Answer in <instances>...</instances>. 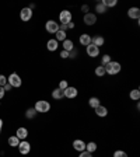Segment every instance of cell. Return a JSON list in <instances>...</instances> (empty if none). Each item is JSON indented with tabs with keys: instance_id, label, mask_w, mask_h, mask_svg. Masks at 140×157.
Wrapping results in <instances>:
<instances>
[{
	"instance_id": "obj_25",
	"label": "cell",
	"mask_w": 140,
	"mask_h": 157,
	"mask_svg": "<svg viewBox=\"0 0 140 157\" xmlns=\"http://www.w3.org/2000/svg\"><path fill=\"white\" fill-rule=\"evenodd\" d=\"M94 73H95V76H98V77H102V76L107 75V73H105V67H104V66H101V65L95 67Z\"/></svg>"
},
{
	"instance_id": "obj_31",
	"label": "cell",
	"mask_w": 140,
	"mask_h": 157,
	"mask_svg": "<svg viewBox=\"0 0 140 157\" xmlns=\"http://www.w3.org/2000/svg\"><path fill=\"white\" fill-rule=\"evenodd\" d=\"M67 87H69V83L66 82V80H60V82H59V87L58 88H60V90H66Z\"/></svg>"
},
{
	"instance_id": "obj_15",
	"label": "cell",
	"mask_w": 140,
	"mask_h": 157,
	"mask_svg": "<svg viewBox=\"0 0 140 157\" xmlns=\"http://www.w3.org/2000/svg\"><path fill=\"white\" fill-rule=\"evenodd\" d=\"M91 44L95 46H98V48H101V46L105 44V39H104V36H101V35L91 36Z\"/></svg>"
},
{
	"instance_id": "obj_26",
	"label": "cell",
	"mask_w": 140,
	"mask_h": 157,
	"mask_svg": "<svg viewBox=\"0 0 140 157\" xmlns=\"http://www.w3.org/2000/svg\"><path fill=\"white\" fill-rule=\"evenodd\" d=\"M36 114H38V112L35 111V108H28V109L25 111V118H28V119H32V118L36 117Z\"/></svg>"
},
{
	"instance_id": "obj_32",
	"label": "cell",
	"mask_w": 140,
	"mask_h": 157,
	"mask_svg": "<svg viewBox=\"0 0 140 157\" xmlns=\"http://www.w3.org/2000/svg\"><path fill=\"white\" fill-rule=\"evenodd\" d=\"M7 84V77L4 75H0V87H4Z\"/></svg>"
},
{
	"instance_id": "obj_36",
	"label": "cell",
	"mask_w": 140,
	"mask_h": 157,
	"mask_svg": "<svg viewBox=\"0 0 140 157\" xmlns=\"http://www.w3.org/2000/svg\"><path fill=\"white\" fill-rule=\"evenodd\" d=\"M88 10H90V7H88L87 4H84V6H81V11H83V13H84V14H87V13H88Z\"/></svg>"
},
{
	"instance_id": "obj_37",
	"label": "cell",
	"mask_w": 140,
	"mask_h": 157,
	"mask_svg": "<svg viewBox=\"0 0 140 157\" xmlns=\"http://www.w3.org/2000/svg\"><path fill=\"white\" fill-rule=\"evenodd\" d=\"M4 94H6V91H4V88L3 87H0V100L4 97Z\"/></svg>"
},
{
	"instance_id": "obj_28",
	"label": "cell",
	"mask_w": 140,
	"mask_h": 157,
	"mask_svg": "<svg viewBox=\"0 0 140 157\" xmlns=\"http://www.w3.org/2000/svg\"><path fill=\"white\" fill-rule=\"evenodd\" d=\"M95 11H97L98 14H104L105 11H107V7H105L102 3H98L97 6H95Z\"/></svg>"
},
{
	"instance_id": "obj_23",
	"label": "cell",
	"mask_w": 140,
	"mask_h": 157,
	"mask_svg": "<svg viewBox=\"0 0 140 157\" xmlns=\"http://www.w3.org/2000/svg\"><path fill=\"white\" fill-rule=\"evenodd\" d=\"M55 36H56L55 39H56V41H58V42H59V41H62V42H63L65 39H67V34H66L65 31H60V29H59L58 33L55 34Z\"/></svg>"
},
{
	"instance_id": "obj_2",
	"label": "cell",
	"mask_w": 140,
	"mask_h": 157,
	"mask_svg": "<svg viewBox=\"0 0 140 157\" xmlns=\"http://www.w3.org/2000/svg\"><path fill=\"white\" fill-rule=\"evenodd\" d=\"M34 108H35V111L38 114H46V112L51 111V104L48 101H45V100H39V101L35 102Z\"/></svg>"
},
{
	"instance_id": "obj_40",
	"label": "cell",
	"mask_w": 140,
	"mask_h": 157,
	"mask_svg": "<svg viewBox=\"0 0 140 157\" xmlns=\"http://www.w3.org/2000/svg\"><path fill=\"white\" fill-rule=\"evenodd\" d=\"M2 128H3V121L0 119V131H2Z\"/></svg>"
},
{
	"instance_id": "obj_14",
	"label": "cell",
	"mask_w": 140,
	"mask_h": 157,
	"mask_svg": "<svg viewBox=\"0 0 140 157\" xmlns=\"http://www.w3.org/2000/svg\"><path fill=\"white\" fill-rule=\"evenodd\" d=\"M78 42L81 44L83 46H88L91 44V35H88V34H81V35L78 36Z\"/></svg>"
},
{
	"instance_id": "obj_10",
	"label": "cell",
	"mask_w": 140,
	"mask_h": 157,
	"mask_svg": "<svg viewBox=\"0 0 140 157\" xmlns=\"http://www.w3.org/2000/svg\"><path fill=\"white\" fill-rule=\"evenodd\" d=\"M85 51H87V55L90 56V58H97V56H100V48L93 45V44L85 46Z\"/></svg>"
},
{
	"instance_id": "obj_27",
	"label": "cell",
	"mask_w": 140,
	"mask_h": 157,
	"mask_svg": "<svg viewBox=\"0 0 140 157\" xmlns=\"http://www.w3.org/2000/svg\"><path fill=\"white\" fill-rule=\"evenodd\" d=\"M101 3L108 9V7H115L118 4V2H116V0H102Z\"/></svg>"
},
{
	"instance_id": "obj_1",
	"label": "cell",
	"mask_w": 140,
	"mask_h": 157,
	"mask_svg": "<svg viewBox=\"0 0 140 157\" xmlns=\"http://www.w3.org/2000/svg\"><path fill=\"white\" fill-rule=\"evenodd\" d=\"M104 67H105V73L109 76H115V75H118V73H121V70H122L121 63L115 62V60H111V62L108 63L107 66H104Z\"/></svg>"
},
{
	"instance_id": "obj_8",
	"label": "cell",
	"mask_w": 140,
	"mask_h": 157,
	"mask_svg": "<svg viewBox=\"0 0 140 157\" xmlns=\"http://www.w3.org/2000/svg\"><path fill=\"white\" fill-rule=\"evenodd\" d=\"M83 21H84V24H87V25H94V24L97 23V14L90 13V11H88L87 14H84Z\"/></svg>"
},
{
	"instance_id": "obj_18",
	"label": "cell",
	"mask_w": 140,
	"mask_h": 157,
	"mask_svg": "<svg viewBox=\"0 0 140 157\" xmlns=\"http://www.w3.org/2000/svg\"><path fill=\"white\" fill-rule=\"evenodd\" d=\"M62 46H63V51H66V52H70L72 49H74V44H73L72 39H65L62 42Z\"/></svg>"
},
{
	"instance_id": "obj_13",
	"label": "cell",
	"mask_w": 140,
	"mask_h": 157,
	"mask_svg": "<svg viewBox=\"0 0 140 157\" xmlns=\"http://www.w3.org/2000/svg\"><path fill=\"white\" fill-rule=\"evenodd\" d=\"M16 136L20 139V142L21 140H25L27 136H28V129L27 128H18L16 132Z\"/></svg>"
},
{
	"instance_id": "obj_21",
	"label": "cell",
	"mask_w": 140,
	"mask_h": 157,
	"mask_svg": "<svg viewBox=\"0 0 140 157\" xmlns=\"http://www.w3.org/2000/svg\"><path fill=\"white\" fill-rule=\"evenodd\" d=\"M88 105L91 108H97L98 105H101V101H100V98L98 97H91L88 100Z\"/></svg>"
},
{
	"instance_id": "obj_7",
	"label": "cell",
	"mask_w": 140,
	"mask_h": 157,
	"mask_svg": "<svg viewBox=\"0 0 140 157\" xmlns=\"http://www.w3.org/2000/svg\"><path fill=\"white\" fill-rule=\"evenodd\" d=\"M17 147H18V151L23 154V156H27V154L31 151V143H28L27 140H21Z\"/></svg>"
},
{
	"instance_id": "obj_4",
	"label": "cell",
	"mask_w": 140,
	"mask_h": 157,
	"mask_svg": "<svg viewBox=\"0 0 140 157\" xmlns=\"http://www.w3.org/2000/svg\"><path fill=\"white\" fill-rule=\"evenodd\" d=\"M72 18H73V14H72V11H69V10H62L60 14H59V21H60V24H69L72 21Z\"/></svg>"
},
{
	"instance_id": "obj_16",
	"label": "cell",
	"mask_w": 140,
	"mask_h": 157,
	"mask_svg": "<svg viewBox=\"0 0 140 157\" xmlns=\"http://www.w3.org/2000/svg\"><path fill=\"white\" fill-rule=\"evenodd\" d=\"M94 111H95V114H97V117H100V118H105L108 115V109L104 105H98L97 108H94Z\"/></svg>"
},
{
	"instance_id": "obj_20",
	"label": "cell",
	"mask_w": 140,
	"mask_h": 157,
	"mask_svg": "<svg viewBox=\"0 0 140 157\" xmlns=\"http://www.w3.org/2000/svg\"><path fill=\"white\" fill-rule=\"evenodd\" d=\"M52 97L55 98V100H62V98H65V93H63V90H60V88H55L52 91Z\"/></svg>"
},
{
	"instance_id": "obj_17",
	"label": "cell",
	"mask_w": 140,
	"mask_h": 157,
	"mask_svg": "<svg viewBox=\"0 0 140 157\" xmlns=\"http://www.w3.org/2000/svg\"><path fill=\"white\" fill-rule=\"evenodd\" d=\"M46 48H48L49 52H55L56 49L59 48V42L56 39H49L48 44H46Z\"/></svg>"
},
{
	"instance_id": "obj_39",
	"label": "cell",
	"mask_w": 140,
	"mask_h": 157,
	"mask_svg": "<svg viewBox=\"0 0 140 157\" xmlns=\"http://www.w3.org/2000/svg\"><path fill=\"white\" fill-rule=\"evenodd\" d=\"M67 28L69 29H73V28H74V23H73V21H70V23L67 24Z\"/></svg>"
},
{
	"instance_id": "obj_19",
	"label": "cell",
	"mask_w": 140,
	"mask_h": 157,
	"mask_svg": "<svg viewBox=\"0 0 140 157\" xmlns=\"http://www.w3.org/2000/svg\"><path fill=\"white\" fill-rule=\"evenodd\" d=\"M85 150L88 151V153H94V151L98 150V146L95 142H88V143H85Z\"/></svg>"
},
{
	"instance_id": "obj_6",
	"label": "cell",
	"mask_w": 140,
	"mask_h": 157,
	"mask_svg": "<svg viewBox=\"0 0 140 157\" xmlns=\"http://www.w3.org/2000/svg\"><path fill=\"white\" fill-rule=\"evenodd\" d=\"M32 14H34V11L29 9V7H24V9L20 11V20L24 21V23H27V21H29V20L32 18Z\"/></svg>"
},
{
	"instance_id": "obj_29",
	"label": "cell",
	"mask_w": 140,
	"mask_h": 157,
	"mask_svg": "<svg viewBox=\"0 0 140 157\" xmlns=\"http://www.w3.org/2000/svg\"><path fill=\"white\" fill-rule=\"evenodd\" d=\"M111 60H112V59H111V56H109V55H104L101 58V66H107L108 63L111 62Z\"/></svg>"
},
{
	"instance_id": "obj_33",
	"label": "cell",
	"mask_w": 140,
	"mask_h": 157,
	"mask_svg": "<svg viewBox=\"0 0 140 157\" xmlns=\"http://www.w3.org/2000/svg\"><path fill=\"white\" fill-rule=\"evenodd\" d=\"M77 49H72V51H70V52H69V58H70V59H76V58H77Z\"/></svg>"
},
{
	"instance_id": "obj_5",
	"label": "cell",
	"mask_w": 140,
	"mask_h": 157,
	"mask_svg": "<svg viewBox=\"0 0 140 157\" xmlns=\"http://www.w3.org/2000/svg\"><path fill=\"white\" fill-rule=\"evenodd\" d=\"M45 29L49 34H56L59 31V23H56L55 20H48L45 24Z\"/></svg>"
},
{
	"instance_id": "obj_22",
	"label": "cell",
	"mask_w": 140,
	"mask_h": 157,
	"mask_svg": "<svg viewBox=\"0 0 140 157\" xmlns=\"http://www.w3.org/2000/svg\"><path fill=\"white\" fill-rule=\"evenodd\" d=\"M129 97H131V100H133V101H139V100H140V90H139V88L132 90L131 94H129Z\"/></svg>"
},
{
	"instance_id": "obj_30",
	"label": "cell",
	"mask_w": 140,
	"mask_h": 157,
	"mask_svg": "<svg viewBox=\"0 0 140 157\" xmlns=\"http://www.w3.org/2000/svg\"><path fill=\"white\" fill-rule=\"evenodd\" d=\"M114 157H127V153L125 150H116L114 153Z\"/></svg>"
},
{
	"instance_id": "obj_3",
	"label": "cell",
	"mask_w": 140,
	"mask_h": 157,
	"mask_svg": "<svg viewBox=\"0 0 140 157\" xmlns=\"http://www.w3.org/2000/svg\"><path fill=\"white\" fill-rule=\"evenodd\" d=\"M7 83H9L11 87H21V84H23V80H21V77H20L17 73H11V75L9 76V78H7Z\"/></svg>"
},
{
	"instance_id": "obj_24",
	"label": "cell",
	"mask_w": 140,
	"mask_h": 157,
	"mask_svg": "<svg viewBox=\"0 0 140 157\" xmlns=\"http://www.w3.org/2000/svg\"><path fill=\"white\" fill-rule=\"evenodd\" d=\"M20 144V139L14 135V136H10L9 137V146H11V147H17Z\"/></svg>"
},
{
	"instance_id": "obj_9",
	"label": "cell",
	"mask_w": 140,
	"mask_h": 157,
	"mask_svg": "<svg viewBox=\"0 0 140 157\" xmlns=\"http://www.w3.org/2000/svg\"><path fill=\"white\" fill-rule=\"evenodd\" d=\"M63 93H65V97L69 98V100H73L78 95V90L76 87H72V86H69L66 90H63Z\"/></svg>"
},
{
	"instance_id": "obj_12",
	"label": "cell",
	"mask_w": 140,
	"mask_h": 157,
	"mask_svg": "<svg viewBox=\"0 0 140 157\" xmlns=\"http://www.w3.org/2000/svg\"><path fill=\"white\" fill-rule=\"evenodd\" d=\"M73 149H74L76 151H84L85 150V142L81 140V139H76L74 142H73Z\"/></svg>"
},
{
	"instance_id": "obj_35",
	"label": "cell",
	"mask_w": 140,
	"mask_h": 157,
	"mask_svg": "<svg viewBox=\"0 0 140 157\" xmlns=\"http://www.w3.org/2000/svg\"><path fill=\"white\" fill-rule=\"evenodd\" d=\"M60 58H62V59H67L69 58V52H66V51H62V52H60Z\"/></svg>"
},
{
	"instance_id": "obj_11",
	"label": "cell",
	"mask_w": 140,
	"mask_h": 157,
	"mask_svg": "<svg viewBox=\"0 0 140 157\" xmlns=\"http://www.w3.org/2000/svg\"><path fill=\"white\" fill-rule=\"evenodd\" d=\"M127 17L132 20H139L140 18V9L139 7H131L127 10Z\"/></svg>"
},
{
	"instance_id": "obj_34",
	"label": "cell",
	"mask_w": 140,
	"mask_h": 157,
	"mask_svg": "<svg viewBox=\"0 0 140 157\" xmlns=\"http://www.w3.org/2000/svg\"><path fill=\"white\" fill-rule=\"evenodd\" d=\"M78 157H93V153H88L87 150H84V151H81V153L78 154Z\"/></svg>"
},
{
	"instance_id": "obj_38",
	"label": "cell",
	"mask_w": 140,
	"mask_h": 157,
	"mask_svg": "<svg viewBox=\"0 0 140 157\" xmlns=\"http://www.w3.org/2000/svg\"><path fill=\"white\" fill-rule=\"evenodd\" d=\"M3 88H4V91H10V90H11V88H13V87H11V86H10V84H9V83H7V84H6V86H4V87H3Z\"/></svg>"
}]
</instances>
